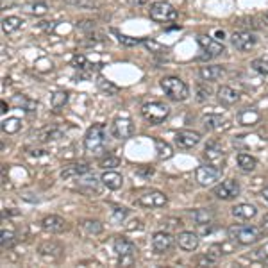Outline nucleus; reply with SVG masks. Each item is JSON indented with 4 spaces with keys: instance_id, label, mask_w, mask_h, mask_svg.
<instances>
[{
    "instance_id": "1",
    "label": "nucleus",
    "mask_w": 268,
    "mask_h": 268,
    "mask_svg": "<svg viewBox=\"0 0 268 268\" xmlns=\"http://www.w3.org/2000/svg\"><path fill=\"white\" fill-rule=\"evenodd\" d=\"M84 149L93 156H100L102 152H105V127L102 123H93L88 129L84 136Z\"/></svg>"
},
{
    "instance_id": "2",
    "label": "nucleus",
    "mask_w": 268,
    "mask_h": 268,
    "mask_svg": "<svg viewBox=\"0 0 268 268\" xmlns=\"http://www.w3.org/2000/svg\"><path fill=\"white\" fill-rule=\"evenodd\" d=\"M227 233L239 245H252L261 239V229L256 225H231Z\"/></svg>"
},
{
    "instance_id": "3",
    "label": "nucleus",
    "mask_w": 268,
    "mask_h": 268,
    "mask_svg": "<svg viewBox=\"0 0 268 268\" xmlns=\"http://www.w3.org/2000/svg\"><path fill=\"white\" fill-rule=\"evenodd\" d=\"M161 88L163 91L168 95L172 100H177V102H182L190 97V88L182 79L179 77H163L161 79Z\"/></svg>"
},
{
    "instance_id": "4",
    "label": "nucleus",
    "mask_w": 268,
    "mask_h": 268,
    "mask_svg": "<svg viewBox=\"0 0 268 268\" xmlns=\"http://www.w3.org/2000/svg\"><path fill=\"white\" fill-rule=\"evenodd\" d=\"M141 115L145 118L147 122H150L152 125H158V123H163L170 115V107L164 102H147L143 107H141Z\"/></svg>"
},
{
    "instance_id": "5",
    "label": "nucleus",
    "mask_w": 268,
    "mask_h": 268,
    "mask_svg": "<svg viewBox=\"0 0 268 268\" xmlns=\"http://www.w3.org/2000/svg\"><path fill=\"white\" fill-rule=\"evenodd\" d=\"M149 15L154 22H159V24H170V22H175L177 20V9H175L172 4L168 2H154L149 9Z\"/></svg>"
},
{
    "instance_id": "6",
    "label": "nucleus",
    "mask_w": 268,
    "mask_h": 268,
    "mask_svg": "<svg viewBox=\"0 0 268 268\" xmlns=\"http://www.w3.org/2000/svg\"><path fill=\"white\" fill-rule=\"evenodd\" d=\"M134 202L141 206V208H150L152 209V208H163V206H166L168 198H166L164 193L158 192V190H145V192L136 195Z\"/></svg>"
},
{
    "instance_id": "7",
    "label": "nucleus",
    "mask_w": 268,
    "mask_h": 268,
    "mask_svg": "<svg viewBox=\"0 0 268 268\" xmlns=\"http://www.w3.org/2000/svg\"><path fill=\"white\" fill-rule=\"evenodd\" d=\"M222 177V166H216V164H202L198 166L197 172H195V179L200 186H211L215 184L216 181H220Z\"/></svg>"
},
{
    "instance_id": "8",
    "label": "nucleus",
    "mask_w": 268,
    "mask_h": 268,
    "mask_svg": "<svg viewBox=\"0 0 268 268\" xmlns=\"http://www.w3.org/2000/svg\"><path fill=\"white\" fill-rule=\"evenodd\" d=\"M215 197L222 198V200H233L239 195V184L234 179H227V181H222L220 184H216L213 188Z\"/></svg>"
},
{
    "instance_id": "9",
    "label": "nucleus",
    "mask_w": 268,
    "mask_h": 268,
    "mask_svg": "<svg viewBox=\"0 0 268 268\" xmlns=\"http://www.w3.org/2000/svg\"><path fill=\"white\" fill-rule=\"evenodd\" d=\"M111 134L117 140H127L134 134V125L129 118H117L111 125Z\"/></svg>"
},
{
    "instance_id": "10",
    "label": "nucleus",
    "mask_w": 268,
    "mask_h": 268,
    "mask_svg": "<svg viewBox=\"0 0 268 268\" xmlns=\"http://www.w3.org/2000/svg\"><path fill=\"white\" fill-rule=\"evenodd\" d=\"M231 41H233V47L236 50H251L252 47H256L257 38L252 32H247V30H238L231 36Z\"/></svg>"
},
{
    "instance_id": "11",
    "label": "nucleus",
    "mask_w": 268,
    "mask_h": 268,
    "mask_svg": "<svg viewBox=\"0 0 268 268\" xmlns=\"http://www.w3.org/2000/svg\"><path fill=\"white\" fill-rule=\"evenodd\" d=\"M197 43L208 54V58H215V56H220V54L225 52V48H223V45H222L220 41L211 38V36H198Z\"/></svg>"
},
{
    "instance_id": "12",
    "label": "nucleus",
    "mask_w": 268,
    "mask_h": 268,
    "mask_svg": "<svg viewBox=\"0 0 268 268\" xmlns=\"http://www.w3.org/2000/svg\"><path fill=\"white\" fill-rule=\"evenodd\" d=\"M38 252L45 261H58V259H61L64 251L58 241H45V243L40 245Z\"/></svg>"
},
{
    "instance_id": "13",
    "label": "nucleus",
    "mask_w": 268,
    "mask_h": 268,
    "mask_svg": "<svg viewBox=\"0 0 268 268\" xmlns=\"http://www.w3.org/2000/svg\"><path fill=\"white\" fill-rule=\"evenodd\" d=\"M200 143V134L195 131H179L175 134V145L179 149H193Z\"/></svg>"
},
{
    "instance_id": "14",
    "label": "nucleus",
    "mask_w": 268,
    "mask_h": 268,
    "mask_svg": "<svg viewBox=\"0 0 268 268\" xmlns=\"http://www.w3.org/2000/svg\"><path fill=\"white\" fill-rule=\"evenodd\" d=\"M174 245V238L170 233H164V231H159L152 236V249L156 254H164L166 251H170V247Z\"/></svg>"
},
{
    "instance_id": "15",
    "label": "nucleus",
    "mask_w": 268,
    "mask_h": 268,
    "mask_svg": "<svg viewBox=\"0 0 268 268\" xmlns=\"http://www.w3.org/2000/svg\"><path fill=\"white\" fill-rule=\"evenodd\" d=\"M234 145L243 149V150H249V149L254 150V149H263V147L267 145V140L261 138V136H257V134H249V136H239V138H236Z\"/></svg>"
},
{
    "instance_id": "16",
    "label": "nucleus",
    "mask_w": 268,
    "mask_h": 268,
    "mask_svg": "<svg viewBox=\"0 0 268 268\" xmlns=\"http://www.w3.org/2000/svg\"><path fill=\"white\" fill-rule=\"evenodd\" d=\"M89 174V164L86 163H72L66 164L63 170H61V179L68 181V179H75V177H82V175Z\"/></svg>"
},
{
    "instance_id": "17",
    "label": "nucleus",
    "mask_w": 268,
    "mask_h": 268,
    "mask_svg": "<svg viewBox=\"0 0 268 268\" xmlns=\"http://www.w3.org/2000/svg\"><path fill=\"white\" fill-rule=\"evenodd\" d=\"M113 247H115V252H117L120 257H134V254L138 252L136 245H134L131 239L122 238V236L115 238V243H113Z\"/></svg>"
},
{
    "instance_id": "18",
    "label": "nucleus",
    "mask_w": 268,
    "mask_h": 268,
    "mask_svg": "<svg viewBox=\"0 0 268 268\" xmlns=\"http://www.w3.org/2000/svg\"><path fill=\"white\" fill-rule=\"evenodd\" d=\"M177 245L181 247L182 251L193 252L198 249V236L192 231H182L177 234Z\"/></svg>"
},
{
    "instance_id": "19",
    "label": "nucleus",
    "mask_w": 268,
    "mask_h": 268,
    "mask_svg": "<svg viewBox=\"0 0 268 268\" xmlns=\"http://www.w3.org/2000/svg\"><path fill=\"white\" fill-rule=\"evenodd\" d=\"M41 227L45 229L47 233H63L64 229H66V222H64V218H61L59 215H48L43 218V222H41Z\"/></svg>"
},
{
    "instance_id": "20",
    "label": "nucleus",
    "mask_w": 268,
    "mask_h": 268,
    "mask_svg": "<svg viewBox=\"0 0 268 268\" xmlns=\"http://www.w3.org/2000/svg\"><path fill=\"white\" fill-rule=\"evenodd\" d=\"M198 75L202 81H218L222 77L225 75V70L218 66V64H208V66H200V70H198Z\"/></svg>"
},
{
    "instance_id": "21",
    "label": "nucleus",
    "mask_w": 268,
    "mask_h": 268,
    "mask_svg": "<svg viewBox=\"0 0 268 268\" xmlns=\"http://www.w3.org/2000/svg\"><path fill=\"white\" fill-rule=\"evenodd\" d=\"M204 158L208 159V163L211 164H216V166H220L223 163V150H222V147L218 143H208L204 150Z\"/></svg>"
},
{
    "instance_id": "22",
    "label": "nucleus",
    "mask_w": 268,
    "mask_h": 268,
    "mask_svg": "<svg viewBox=\"0 0 268 268\" xmlns=\"http://www.w3.org/2000/svg\"><path fill=\"white\" fill-rule=\"evenodd\" d=\"M100 181L104 184L105 188H109V190H120L123 184V177L118 172H113V170H107L102 174L100 177Z\"/></svg>"
},
{
    "instance_id": "23",
    "label": "nucleus",
    "mask_w": 268,
    "mask_h": 268,
    "mask_svg": "<svg viewBox=\"0 0 268 268\" xmlns=\"http://www.w3.org/2000/svg\"><path fill=\"white\" fill-rule=\"evenodd\" d=\"M218 100L225 105H233L239 100V93L231 86H220L218 88Z\"/></svg>"
},
{
    "instance_id": "24",
    "label": "nucleus",
    "mask_w": 268,
    "mask_h": 268,
    "mask_svg": "<svg viewBox=\"0 0 268 268\" xmlns=\"http://www.w3.org/2000/svg\"><path fill=\"white\" fill-rule=\"evenodd\" d=\"M238 120L241 125H245V127H254V125L259 123L261 115H259V111H256V109H243L239 113Z\"/></svg>"
},
{
    "instance_id": "25",
    "label": "nucleus",
    "mask_w": 268,
    "mask_h": 268,
    "mask_svg": "<svg viewBox=\"0 0 268 268\" xmlns=\"http://www.w3.org/2000/svg\"><path fill=\"white\" fill-rule=\"evenodd\" d=\"M257 215V209L252 204H238L233 208V216L239 220H251Z\"/></svg>"
},
{
    "instance_id": "26",
    "label": "nucleus",
    "mask_w": 268,
    "mask_h": 268,
    "mask_svg": "<svg viewBox=\"0 0 268 268\" xmlns=\"http://www.w3.org/2000/svg\"><path fill=\"white\" fill-rule=\"evenodd\" d=\"M13 105L15 107H18V109H24V111H34L36 109V100H32L30 97H27V95H13L11 99Z\"/></svg>"
},
{
    "instance_id": "27",
    "label": "nucleus",
    "mask_w": 268,
    "mask_h": 268,
    "mask_svg": "<svg viewBox=\"0 0 268 268\" xmlns=\"http://www.w3.org/2000/svg\"><path fill=\"white\" fill-rule=\"evenodd\" d=\"M192 218L197 222L198 225H206V223H211V222L215 220V211L208 209V208H200V209L193 211Z\"/></svg>"
},
{
    "instance_id": "28",
    "label": "nucleus",
    "mask_w": 268,
    "mask_h": 268,
    "mask_svg": "<svg viewBox=\"0 0 268 268\" xmlns=\"http://www.w3.org/2000/svg\"><path fill=\"white\" fill-rule=\"evenodd\" d=\"M22 25H24V20H22V18H18V16L2 18V30H4L6 34H13V32H16Z\"/></svg>"
},
{
    "instance_id": "29",
    "label": "nucleus",
    "mask_w": 268,
    "mask_h": 268,
    "mask_svg": "<svg viewBox=\"0 0 268 268\" xmlns=\"http://www.w3.org/2000/svg\"><path fill=\"white\" fill-rule=\"evenodd\" d=\"M238 166L243 170V172H252V170H256L257 161H256V158H252L251 154H247V152H239L238 154Z\"/></svg>"
},
{
    "instance_id": "30",
    "label": "nucleus",
    "mask_w": 268,
    "mask_h": 268,
    "mask_svg": "<svg viewBox=\"0 0 268 268\" xmlns=\"http://www.w3.org/2000/svg\"><path fill=\"white\" fill-rule=\"evenodd\" d=\"M97 86H99L100 91L105 93L107 97H115V95L120 93V88H118L117 84H113L111 81H107V79H104V77H99V79H97Z\"/></svg>"
},
{
    "instance_id": "31",
    "label": "nucleus",
    "mask_w": 268,
    "mask_h": 268,
    "mask_svg": "<svg viewBox=\"0 0 268 268\" xmlns=\"http://www.w3.org/2000/svg\"><path fill=\"white\" fill-rule=\"evenodd\" d=\"M154 145H156V152H158L159 159H170L174 156V149H172L170 143H166V141L156 138V140H154Z\"/></svg>"
},
{
    "instance_id": "32",
    "label": "nucleus",
    "mask_w": 268,
    "mask_h": 268,
    "mask_svg": "<svg viewBox=\"0 0 268 268\" xmlns=\"http://www.w3.org/2000/svg\"><path fill=\"white\" fill-rule=\"evenodd\" d=\"M202 123L208 131H218L223 125V120L218 115H206V117H202Z\"/></svg>"
},
{
    "instance_id": "33",
    "label": "nucleus",
    "mask_w": 268,
    "mask_h": 268,
    "mask_svg": "<svg viewBox=\"0 0 268 268\" xmlns=\"http://www.w3.org/2000/svg\"><path fill=\"white\" fill-rule=\"evenodd\" d=\"M22 129V120L20 118H7L2 122V131L7 134H16Z\"/></svg>"
},
{
    "instance_id": "34",
    "label": "nucleus",
    "mask_w": 268,
    "mask_h": 268,
    "mask_svg": "<svg viewBox=\"0 0 268 268\" xmlns=\"http://www.w3.org/2000/svg\"><path fill=\"white\" fill-rule=\"evenodd\" d=\"M81 227L84 229L88 234H93V236L95 234H100L102 231H104V225H102L99 220H84L81 223Z\"/></svg>"
},
{
    "instance_id": "35",
    "label": "nucleus",
    "mask_w": 268,
    "mask_h": 268,
    "mask_svg": "<svg viewBox=\"0 0 268 268\" xmlns=\"http://www.w3.org/2000/svg\"><path fill=\"white\" fill-rule=\"evenodd\" d=\"M66 102H68V93H66V91H56V93L50 97V104H52L54 109L64 107Z\"/></svg>"
},
{
    "instance_id": "36",
    "label": "nucleus",
    "mask_w": 268,
    "mask_h": 268,
    "mask_svg": "<svg viewBox=\"0 0 268 268\" xmlns=\"http://www.w3.org/2000/svg\"><path fill=\"white\" fill-rule=\"evenodd\" d=\"M0 243H2V249L6 251V249H11L13 245L16 243V234L13 233V231H2V238H0Z\"/></svg>"
},
{
    "instance_id": "37",
    "label": "nucleus",
    "mask_w": 268,
    "mask_h": 268,
    "mask_svg": "<svg viewBox=\"0 0 268 268\" xmlns=\"http://www.w3.org/2000/svg\"><path fill=\"white\" fill-rule=\"evenodd\" d=\"M141 43H143L147 50H150L152 54H164V52H168V48L164 47V45H161V43H158V41H154V40H143Z\"/></svg>"
},
{
    "instance_id": "38",
    "label": "nucleus",
    "mask_w": 268,
    "mask_h": 268,
    "mask_svg": "<svg viewBox=\"0 0 268 268\" xmlns=\"http://www.w3.org/2000/svg\"><path fill=\"white\" fill-rule=\"evenodd\" d=\"M252 70L257 72L259 75H268V61L267 59H254L251 63Z\"/></svg>"
},
{
    "instance_id": "39",
    "label": "nucleus",
    "mask_w": 268,
    "mask_h": 268,
    "mask_svg": "<svg viewBox=\"0 0 268 268\" xmlns=\"http://www.w3.org/2000/svg\"><path fill=\"white\" fill-rule=\"evenodd\" d=\"M127 215H129V209L120 208V206H115L113 211H111V218H113V222H117V223H122L127 218Z\"/></svg>"
},
{
    "instance_id": "40",
    "label": "nucleus",
    "mask_w": 268,
    "mask_h": 268,
    "mask_svg": "<svg viewBox=\"0 0 268 268\" xmlns=\"http://www.w3.org/2000/svg\"><path fill=\"white\" fill-rule=\"evenodd\" d=\"M61 131L59 129H47V131H43L41 133V141H52V140H58V138H61Z\"/></svg>"
},
{
    "instance_id": "41",
    "label": "nucleus",
    "mask_w": 268,
    "mask_h": 268,
    "mask_svg": "<svg viewBox=\"0 0 268 268\" xmlns=\"http://www.w3.org/2000/svg\"><path fill=\"white\" fill-rule=\"evenodd\" d=\"M29 11L32 13V15H36V16H43V15L48 11V6L45 2H34L32 6H29Z\"/></svg>"
},
{
    "instance_id": "42",
    "label": "nucleus",
    "mask_w": 268,
    "mask_h": 268,
    "mask_svg": "<svg viewBox=\"0 0 268 268\" xmlns=\"http://www.w3.org/2000/svg\"><path fill=\"white\" fill-rule=\"evenodd\" d=\"M120 164V159L113 158V156H107V158L100 159V168H115Z\"/></svg>"
},
{
    "instance_id": "43",
    "label": "nucleus",
    "mask_w": 268,
    "mask_h": 268,
    "mask_svg": "<svg viewBox=\"0 0 268 268\" xmlns=\"http://www.w3.org/2000/svg\"><path fill=\"white\" fill-rule=\"evenodd\" d=\"M72 64L75 66V68H79V70H82V68H88L89 64H88V59L82 56V54H77V56H74L72 58Z\"/></svg>"
},
{
    "instance_id": "44",
    "label": "nucleus",
    "mask_w": 268,
    "mask_h": 268,
    "mask_svg": "<svg viewBox=\"0 0 268 268\" xmlns=\"http://www.w3.org/2000/svg\"><path fill=\"white\" fill-rule=\"evenodd\" d=\"M209 95H211L209 88H208V86H202V84H198V86H197V100H200V102H204V100L209 99Z\"/></svg>"
},
{
    "instance_id": "45",
    "label": "nucleus",
    "mask_w": 268,
    "mask_h": 268,
    "mask_svg": "<svg viewBox=\"0 0 268 268\" xmlns=\"http://www.w3.org/2000/svg\"><path fill=\"white\" fill-rule=\"evenodd\" d=\"M118 41L123 43V45H127V47H133V45H138L140 40H131L129 36H123V34H118Z\"/></svg>"
},
{
    "instance_id": "46",
    "label": "nucleus",
    "mask_w": 268,
    "mask_h": 268,
    "mask_svg": "<svg viewBox=\"0 0 268 268\" xmlns=\"http://www.w3.org/2000/svg\"><path fill=\"white\" fill-rule=\"evenodd\" d=\"M77 27H79V29H95V24L93 22H89V20H84V22H79V24H77Z\"/></svg>"
},
{
    "instance_id": "47",
    "label": "nucleus",
    "mask_w": 268,
    "mask_h": 268,
    "mask_svg": "<svg viewBox=\"0 0 268 268\" xmlns=\"http://www.w3.org/2000/svg\"><path fill=\"white\" fill-rule=\"evenodd\" d=\"M215 40H218V41H223V38H225V34H223V30H216L215 32Z\"/></svg>"
},
{
    "instance_id": "48",
    "label": "nucleus",
    "mask_w": 268,
    "mask_h": 268,
    "mask_svg": "<svg viewBox=\"0 0 268 268\" xmlns=\"http://www.w3.org/2000/svg\"><path fill=\"white\" fill-rule=\"evenodd\" d=\"M6 111H7V104L4 102V100H2V113H6Z\"/></svg>"
},
{
    "instance_id": "49",
    "label": "nucleus",
    "mask_w": 268,
    "mask_h": 268,
    "mask_svg": "<svg viewBox=\"0 0 268 268\" xmlns=\"http://www.w3.org/2000/svg\"><path fill=\"white\" fill-rule=\"evenodd\" d=\"M263 20H265V24L268 25V13H265V16H263Z\"/></svg>"
},
{
    "instance_id": "50",
    "label": "nucleus",
    "mask_w": 268,
    "mask_h": 268,
    "mask_svg": "<svg viewBox=\"0 0 268 268\" xmlns=\"http://www.w3.org/2000/svg\"><path fill=\"white\" fill-rule=\"evenodd\" d=\"M263 195H265V197L268 198V188H267V190H265V193H263Z\"/></svg>"
},
{
    "instance_id": "51",
    "label": "nucleus",
    "mask_w": 268,
    "mask_h": 268,
    "mask_svg": "<svg viewBox=\"0 0 268 268\" xmlns=\"http://www.w3.org/2000/svg\"><path fill=\"white\" fill-rule=\"evenodd\" d=\"M267 263H268V259H267Z\"/></svg>"
}]
</instances>
